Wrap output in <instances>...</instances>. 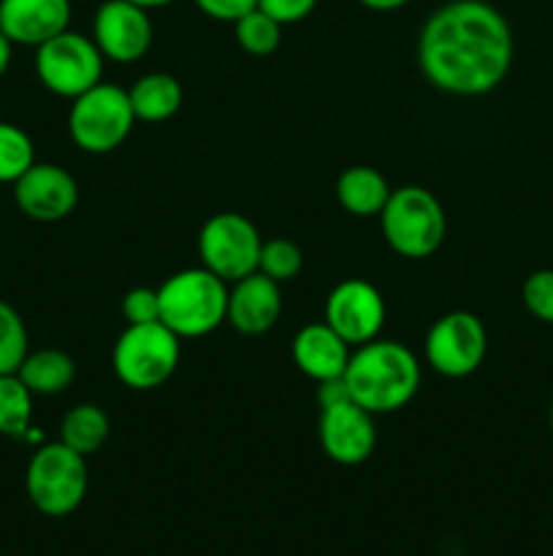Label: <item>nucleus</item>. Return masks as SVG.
I'll use <instances>...</instances> for the list:
<instances>
[{
  "instance_id": "4468645a",
  "label": "nucleus",
  "mask_w": 553,
  "mask_h": 556,
  "mask_svg": "<svg viewBox=\"0 0 553 556\" xmlns=\"http://www.w3.org/2000/svg\"><path fill=\"white\" fill-rule=\"evenodd\" d=\"M14 201L30 220L57 223L65 220L79 204V185L68 168L36 161L14 182Z\"/></svg>"
},
{
  "instance_id": "cd10ccee",
  "label": "nucleus",
  "mask_w": 553,
  "mask_h": 556,
  "mask_svg": "<svg viewBox=\"0 0 553 556\" xmlns=\"http://www.w3.org/2000/svg\"><path fill=\"white\" fill-rule=\"evenodd\" d=\"M123 315L128 326L157 324L160 320V293H157V288H130L123 296Z\"/></svg>"
},
{
  "instance_id": "9b49d317",
  "label": "nucleus",
  "mask_w": 553,
  "mask_h": 556,
  "mask_svg": "<svg viewBox=\"0 0 553 556\" xmlns=\"http://www.w3.org/2000/svg\"><path fill=\"white\" fill-rule=\"evenodd\" d=\"M318 438L323 454L342 467L363 465L377 448L374 416L350 396L320 405Z\"/></svg>"
},
{
  "instance_id": "39448f33",
  "label": "nucleus",
  "mask_w": 553,
  "mask_h": 556,
  "mask_svg": "<svg viewBox=\"0 0 553 556\" xmlns=\"http://www.w3.org/2000/svg\"><path fill=\"white\" fill-rule=\"evenodd\" d=\"M90 472L87 456L76 454L65 443H43L30 456L25 470L27 500L38 514L49 519L70 516L87 497Z\"/></svg>"
},
{
  "instance_id": "0eeeda50",
  "label": "nucleus",
  "mask_w": 553,
  "mask_h": 556,
  "mask_svg": "<svg viewBox=\"0 0 553 556\" xmlns=\"http://www.w3.org/2000/svg\"><path fill=\"white\" fill-rule=\"evenodd\" d=\"M133 125L136 114L128 90L117 85L101 81L70 101L68 134L81 152L106 155L119 150L128 141Z\"/></svg>"
},
{
  "instance_id": "7ed1b4c3",
  "label": "nucleus",
  "mask_w": 553,
  "mask_h": 556,
  "mask_svg": "<svg viewBox=\"0 0 553 556\" xmlns=\"http://www.w3.org/2000/svg\"><path fill=\"white\" fill-rule=\"evenodd\" d=\"M160 324L179 340H198L226 324L228 282L206 266H193L168 277L160 288Z\"/></svg>"
},
{
  "instance_id": "412c9836",
  "label": "nucleus",
  "mask_w": 553,
  "mask_h": 556,
  "mask_svg": "<svg viewBox=\"0 0 553 556\" xmlns=\"http://www.w3.org/2000/svg\"><path fill=\"white\" fill-rule=\"evenodd\" d=\"M108 434H112V421L101 407L90 405V402L70 407L60 421V443L81 456L98 454L106 445Z\"/></svg>"
},
{
  "instance_id": "aec40b11",
  "label": "nucleus",
  "mask_w": 553,
  "mask_h": 556,
  "mask_svg": "<svg viewBox=\"0 0 553 556\" xmlns=\"http://www.w3.org/2000/svg\"><path fill=\"white\" fill-rule=\"evenodd\" d=\"M16 375L33 391V396H54L70 389L76 378V364L65 351L41 348V351L27 353Z\"/></svg>"
},
{
  "instance_id": "393cba45",
  "label": "nucleus",
  "mask_w": 553,
  "mask_h": 556,
  "mask_svg": "<svg viewBox=\"0 0 553 556\" xmlns=\"http://www.w3.org/2000/svg\"><path fill=\"white\" fill-rule=\"evenodd\" d=\"M27 348V326L22 315L0 299V375H14L25 356Z\"/></svg>"
},
{
  "instance_id": "c756f323",
  "label": "nucleus",
  "mask_w": 553,
  "mask_h": 556,
  "mask_svg": "<svg viewBox=\"0 0 553 556\" xmlns=\"http://www.w3.org/2000/svg\"><path fill=\"white\" fill-rule=\"evenodd\" d=\"M201 14H206L209 20L217 22H236L239 16H244L247 11L258 9V0H195Z\"/></svg>"
},
{
  "instance_id": "2f4dec72",
  "label": "nucleus",
  "mask_w": 553,
  "mask_h": 556,
  "mask_svg": "<svg viewBox=\"0 0 553 556\" xmlns=\"http://www.w3.org/2000/svg\"><path fill=\"white\" fill-rule=\"evenodd\" d=\"M11 54H14V43H11L9 38H5V33L0 30V76H3L5 71H9Z\"/></svg>"
},
{
  "instance_id": "b1692460",
  "label": "nucleus",
  "mask_w": 553,
  "mask_h": 556,
  "mask_svg": "<svg viewBox=\"0 0 553 556\" xmlns=\"http://www.w3.org/2000/svg\"><path fill=\"white\" fill-rule=\"evenodd\" d=\"M36 163L33 139L20 128L0 119V185H14Z\"/></svg>"
},
{
  "instance_id": "423d86ee",
  "label": "nucleus",
  "mask_w": 553,
  "mask_h": 556,
  "mask_svg": "<svg viewBox=\"0 0 553 556\" xmlns=\"http://www.w3.org/2000/svg\"><path fill=\"white\" fill-rule=\"evenodd\" d=\"M182 356V340L168 326L141 324L128 326L117 337L112 351L114 375L133 391L160 389L177 372Z\"/></svg>"
},
{
  "instance_id": "1a4fd4ad",
  "label": "nucleus",
  "mask_w": 553,
  "mask_h": 556,
  "mask_svg": "<svg viewBox=\"0 0 553 556\" xmlns=\"http://www.w3.org/2000/svg\"><path fill=\"white\" fill-rule=\"evenodd\" d=\"M260 248H263V239H260L258 226L239 212H217L201 226V266H206L228 286L258 271Z\"/></svg>"
},
{
  "instance_id": "2eb2a0df",
  "label": "nucleus",
  "mask_w": 553,
  "mask_h": 556,
  "mask_svg": "<svg viewBox=\"0 0 553 556\" xmlns=\"http://www.w3.org/2000/svg\"><path fill=\"white\" fill-rule=\"evenodd\" d=\"M70 0H0V30L14 47H41L70 27Z\"/></svg>"
},
{
  "instance_id": "f3484780",
  "label": "nucleus",
  "mask_w": 553,
  "mask_h": 556,
  "mask_svg": "<svg viewBox=\"0 0 553 556\" xmlns=\"http://www.w3.org/2000/svg\"><path fill=\"white\" fill-rule=\"evenodd\" d=\"M293 364L314 383L336 380L345 375L352 348L329 324H307L293 337Z\"/></svg>"
},
{
  "instance_id": "6e6552de",
  "label": "nucleus",
  "mask_w": 553,
  "mask_h": 556,
  "mask_svg": "<svg viewBox=\"0 0 553 556\" xmlns=\"http://www.w3.org/2000/svg\"><path fill=\"white\" fill-rule=\"evenodd\" d=\"M103 54L92 36L63 30L36 47L38 81L60 98H79L90 87L103 81Z\"/></svg>"
},
{
  "instance_id": "ddd939ff",
  "label": "nucleus",
  "mask_w": 553,
  "mask_h": 556,
  "mask_svg": "<svg viewBox=\"0 0 553 556\" xmlns=\"http://www.w3.org/2000/svg\"><path fill=\"white\" fill-rule=\"evenodd\" d=\"M150 11L130 0H103L92 16V41L114 63H139L152 49Z\"/></svg>"
},
{
  "instance_id": "bb28decb",
  "label": "nucleus",
  "mask_w": 553,
  "mask_h": 556,
  "mask_svg": "<svg viewBox=\"0 0 553 556\" xmlns=\"http://www.w3.org/2000/svg\"><path fill=\"white\" fill-rule=\"evenodd\" d=\"M524 307L531 318L553 326V269H537L524 282Z\"/></svg>"
},
{
  "instance_id": "5701e85b",
  "label": "nucleus",
  "mask_w": 553,
  "mask_h": 556,
  "mask_svg": "<svg viewBox=\"0 0 553 556\" xmlns=\"http://www.w3.org/2000/svg\"><path fill=\"white\" fill-rule=\"evenodd\" d=\"M233 36L236 43L253 58H269L282 43V25L271 20L266 11L253 9L233 22Z\"/></svg>"
},
{
  "instance_id": "a878e982",
  "label": "nucleus",
  "mask_w": 553,
  "mask_h": 556,
  "mask_svg": "<svg viewBox=\"0 0 553 556\" xmlns=\"http://www.w3.org/2000/svg\"><path fill=\"white\" fill-rule=\"evenodd\" d=\"M304 266V253L296 242L291 239H269L260 248V261L258 271L260 275L271 277L274 282H291L293 277H298Z\"/></svg>"
},
{
  "instance_id": "f8f14e48",
  "label": "nucleus",
  "mask_w": 553,
  "mask_h": 556,
  "mask_svg": "<svg viewBox=\"0 0 553 556\" xmlns=\"http://www.w3.org/2000/svg\"><path fill=\"white\" fill-rule=\"evenodd\" d=\"M385 299L372 282L350 277L334 286L325 299V324L350 348L377 340L385 326Z\"/></svg>"
},
{
  "instance_id": "473e14b6",
  "label": "nucleus",
  "mask_w": 553,
  "mask_h": 556,
  "mask_svg": "<svg viewBox=\"0 0 553 556\" xmlns=\"http://www.w3.org/2000/svg\"><path fill=\"white\" fill-rule=\"evenodd\" d=\"M130 3L141 5V9H146V11H152V9H163V5L177 3V0H130Z\"/></svg>"
},
{
  "instance_id": "72a5a7b5",
  "label": "nucleus",
  "mask_w": 553,
  "mask_h": 556,
  "mask_svg": "<svg viewBox=\"0 0 553 556\" xmlns=\"http://www.w3.org/2000/svg\"><path fill=\"white\" fill-rule=\"evenodd\" d=\"M551 432H553V405H551Z\"/></svg>"
},
{
  "instance_id": "6ab92c4d",
  "label": "nucleus",
  "mask_w": 553,
  "mask_h": 556,
  "mask_svg": "<svg viewBox=\"0 0 553 556\" xmlns=\"http://www.w3.org/2000/svg\"><path fill=\"white\" fill-rule=\"evenodd\" d=\"M128 96L136 119H141V123H166L182 109L184 92L177 76L152 71V74H144L130 87Z\"/></svg>"
},
{
  "instance_id": "c85d7f7f",
  "label": "nucleus",
  "mask_w": 553,
  "mask_h": 556,
  "mask_svg": "<svg viewBox=\"0 0 553 556\" xmlns=\"http://www.w3.org/2000/svg\"><path fill=\"white\" fill-rule=\"evenodd\" d=\"M314 5H318V0H258V9L266 11L274 22H280L282 27L307 20Z\"/></svg>"
},
{
  "instance_id": "dca6fc26",
  "label": "nucleus",
  "mask_w": 553,
  "mask_h": 556,
  "mask_svg": "<svg viewBox=\"0 0 553 556\" xmlns=\"http://www.w3.org/2000/svg\"><path fill=\"white\" fill-rule=\"evenodd\" d=\"M280 315L282 288L271 277L253 271V275L231 282V288H228L226 324H231L239 334H266L269 329H274Z\"/></svg>"
},
{
  "instance_id": "9d476101",
  "label": "nucleus",
  "mask_w": 553,
  "mask_h": 556,
  "mask_svg": "<svg viewBox=\"0 0 553 556\" xmlns=\"http://www.w3.org/2000/svg\"><path fill=\"white\" fill-rule=\"evenodd\" d=\"M486 326L466 309H453L434 320L423 342L428 367L442 378H470L486 362Z\"/></svg>"
},
{
  "instance_id": "f257e3e1",
  "label": "nucleus",
  "mask_w": 553,
  "mask_h": 556,
  "mask_svg": "<svg viewBox=\"0 0 553 556\" xmlns=\"http://www.w3.org/2000/svg\"><path fill=\"white\" fill-rule=\"evenodd\" d=\"M515 58L507 16L486 0H448L421 27L417 65L437 90L486 96L497 90Z\"/></svg>"
},
{
  "instance_id": "4be33fe9",
  "label": "nucleus",
  "mask_w": 553,
  "mask_h": 556,
  "mask_svg": "<svg viewBox=\"0 0 553 556\" xmlns=\"http://www.w3.org/2000/svg\"><path fill=\"white\" fill-rule=\"evenodd\" d=\"M33 429V391L20 375H0V434L22 438Z\"/></svg>"
},
{
  "instance_id": "7c9ffc66",
  "label": "nucleus",
  "mask_w": 553,
  "mask_h": 556,
  "mask_svg": "<svg viewBox=\"0 0 553 556\" xmlns=\"http://www.w3.org/2000/svg\"><path fill=\"white\" fill-rule=\"evenodd\" d=\"M358 3L369 11H399L404 9L410 0H358Z\"/></svg>"
},
{
  "instance_id": "f03ea898",
  "label": "nucleus",
  "mask_w": 553,
  "mask_h": 556,
  "mask_svg": "<svg viewBox=\"0 0 553 556\" xmlns=\"http://www.w3.org/2000/svg\"><path fill=\"white\" fill-rule=\"evenodd\" d=\"M347 394L372 416L396 413L421 389V362L396 340H372L352 348L345 375Z\"/></svg>"
},
{
  "instance_id": "a211bd4d",
  "label": "nucleus",
  "mask_w": 553,
  "mask_h": 556,
  "mask_svg": "<svg viewBox=\"0 0 553 556\" xmlns=\"http://www.w3.org/2000/svg\"><path fill=\"white\" fill-rule=\"evenodd\" d=\"M390 190L385 174L372 166H350L336 179V199L352 217H380Z\"/></svg>"
},
{
  "instance_id": "20e7f679",
  "label": "nucleus",
  "mask_w": 553,
  "mask_h": 556,
  "mask_svg": "<svg viewBox=\"0 0 553 556\" xmlns=\"http://www.w3.org/2000/svg\"><path fill=\"white\" fill-rule=\"evenodd\" d=\"M380 226L388 248L410 261L428 258L445 242L448 217L432 190L404 185L390 190L388 204L380 212Z\"/></svg>"
}]
</instances>
